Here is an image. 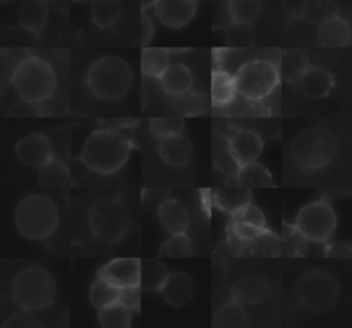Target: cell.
<instances>
[{"instance_id":"cell-1","label":"cell","mask_w":352,"mask_h":328,"mask_svg":"<svg viewBox=\"0 0 352 328\" xmlns=\"http://www.w3.org/2000/svg\"><path fill=\"white\" fill-rule=\"evenodd\" d=\"M131 148V141L120 130L102 128L94 130L85 140L81 161L92 172L110 174L125 165Z\"/></svg>"},{"instance_id":"cell-2","label":"cell","mask_w":352,"mask_h":328,"mask_svg":"<svg viewBox=\"0 0 352 328\" xmlns=\"http://www.w3.org/2000/svg\"><path fill=\"white\" fill-rule=\"evenodd\" d=\"M8 82L21 100L40 106L54 95L56 74L54 67L43 58L26 55L14 67Z\"/></svg>"},{"instance_id":"cell-3","label":"cell","mask_w":352,"mask_h":328,"mask_svg":"<svg viewBox=\"0 0 352 328\" xmlns=\"http://www.w3.org/2000/svg\"><path fill=\"white\" fill-rule=\"evenodd\" d=\"M16 231L28 240H45L59 224L55 202L41 194H32L19 200L14 211Z\"/></svg>"},{"instance_id":"cell-4","label":"cell","mask_w":352,"mask_h":328,"mask_svg":"<svg viewBox=\"0 0 352 328\" xmlns=\"http://www.w3.org/2000/svg\"><path fill=\"white\" fill-rule=\"evenodd\" d=\"M55 296V281L40 266L23 268L11 281V298L21 310L32 313L41 312L54 303Z\"/></svg>"},{"instance_id":"cell-5","label":"cell","mask_w":352,"mask_h":328,"mask_svg":"<svg viewBox=\"0 0 352 328\" xmlns=\"http://www.w3.org/2000/svg\"><path fill=\"white\" fill-rule=\"evenodd\" d=\"M92 95L102 100H117L126 95L133 84L131 66L120 56L107 55L95 60L85 75Z\"/></svg>"},{"instance_id":"cell-6","label":"cell","mask_w":352,"mask_h":328,"mask_svg":"<svg viewBox=\"0 0 352 328\" xmlns=\"http://www.w3.org/2000/svg\"><path fill=\"white\" fill-rule=\"evenodd\" d=\"M92 235L102 243H118L129 229L131 215L125 203L117 198H102L88 213Z\"/></svg>"},{"instance_id":"cell-7","label":"cell","mask_w":352,"mask_h":328,"mask_svg":"<svg viewBox=\"0 0 352 328\" xmlns=\"http://www.w3.org/2000/svg\"><path fill=\"white\" fill-rule=\"evenodd\" d=\"M290 152L297 165L308 170L324 167L337 154V140L323 128H308L292 141Z\"/></svg>"},{"instance_id":"cell-8","label":"cell","mask_w":352,"mask_h":328,"mask_svg":"<svg viewBox=\"0 0 352 328\" xmlns=\"http://www.w3.org/2000/svg\"><path fill=\"white\" fill-rule=\"evenodd\" d=\"M296 295L308 310L323 313L337 303L340 288L336 277L324 269L305 272L296 284Z\"/></svg>"},{"instance_id":"cell-9","label":"cell","mask_w":352,"mask_h":328,"mask_svg":"<svg viewBox=\"0 0 352 328\" xmlns=\"http://www.w3.org/2000/svg\"><path fill=\"white\" fill-rule=\"evenodd\" d=\"M278 67L268 60H252L238 69L234 75L236 93L248 100L267 97L279 84Z\"/></svg>"},{"instance_id":"cell-10","label":"cell","mask_w":352,"mask_h":328,"mask_svg":"<svg viewBox=\"0 0 352 328\" xmlns=\"http://www.w3.org/2000/svg\"><path fill=\"white\" fill-rule=\"evenodd\" d=\"M337 226V215L333 207L324 200L319 199L305 204L297 214L294 229L305 240L315 243L327 242Z\"/></svg>"},{"instance_id":"cell-11","label":"cell","mask_w":352,"mask_h":328,"mask_svg":"<svg viewBox=\"0 0 352 328\" xmlns=\"http://www.w3.org/2000/svg\"><path fill=\"white\" fill-rule=\"evenodd\" d=\"M14 151L21 163L33 169H38L54 155L50 139L38 132H32L21 137Z\"/></svg>"},{"instance_id":"cell-12","label":"cell","mask_w":352,"mask_h":328,"mask_svg":"<svg viewBox=\"0 0 352 328\" xmlns=\"http://www.w3.org/2000/svg\"><path fill=\"white\" fill-rule=\"evenodd\" d=\"M154 11L160 22L168 27L187 26L197 12V0H155Z\"/></svg>"},{"instance_id":"cell-13","label":"cell","mask_w":352,"mask_h":328,"mask_svg":"<svg viewBox=\"0 0 352 328\" xmlns=\"http://www.w3.org/2000/svg\"><path fill=\"white\" fill-rule=\"evenodd\" d=\"M139 258H116L103 265L98 276L106 279L118 288L139 285Z\"/></svg>"},{"instance_id":"cell-14","label":"cell","mask_w":352,"mask_h":328,"mask_svg":"<svg viewBox=\"0 0 352 328\" xmlns=\"http://www.w3.org/2000/svg\"><path fill=\"white\" fill-rule=\"evenodd\" d=\"M270 292V283L260 274H246L232 285V301L242 306H253L263 302Z\"/></svg>"},{"instance_id":"cell-15","label":"cell","mask_w":352,"mask_h":328,"mask_svg":"<svg viewBox=\"0 0 352 328\" xmlns=\"http://www.w3.org/2000/svg\"><path fill=\"white\" fill-rule=\"evenodd\" d=\"M250 199H252L250 188L242 185L235 176L227 177L226 183L221 187H219L213 195L214 204L220 210L230 214L235 213L245 204L250 203Z\"/></svg>"},{"instance_id":"cell-16","label":"cell","mask_w":352,"mask_h":328,"mask_svg":"<svg viewBox=\"0 0 352 328\" xmlns=\"http://www.w3.org/2000/svg\"><path fill=\"white\" fill-rule=\"evenodd\" d=\"M158 154L165 163L173 167H183L192 156V144L184 134L175 133L160 139Z\"/></svg>"},{"instance_id":"cell-17","label":"cell","mask_w":352,"mask_h":328,"mask_svg":"<svg viewBox=\"0 0 352 328\" xmlns=\"http://www.w3.org/2000/svg\"><path fill=\"white\" fill-rule=\"evenodd\" d=\"M263 151V140L248 129L236 130L228 141V152L236 165L256 161Z\"/></svg>"},{"instance_id":"cell-18","label":"cell","mask_w":352,"mask_h":328,"mask_svg":"<svg viewBox=\"0 0 352 328\" xmlns=\"http://www.w3.org/2000/svg\"><path fill=\"white\" fill-rule=\"evenodd\" d=\"M160 292L165 302L180 307L191 301L194 295V281L184 272H172L168 273Z\"/></svg>"},{"instance_id":"cell-19","label":"cell","mask_w":352,"mask_h":328,"mask_svg":"<svg viewBox=\"0 0 352 328\" xmlns=\"http://www.w3.org/2000/svg\"><path fill=\"white\" fill-rule=\"evenodd\" d=\"M48 15L47 0H26L18 7L16 22L23 30L38 36L48 22Z\"/></svg>"},{"instance_id":"cell-20","label":"cell","mask_w":352,"mask_h":328,"mask_svg":"<svg viewBox=\"0 0 352 328\" xmlns=\"http://www.w3.org/2000/svg\"><path fill=\"white\" fill-rule=\"evenodd\" d=\"M302 93L311 99L326 97L334 86V78L330 71L320 66H309L298 78Z\"/></svg>"},{"instance_id":"cell-21","label":"cell","mask_w":352,"mask_h":328,"mask_svg":"<svg viewBox=\"0 0 352 328\" xmlns=\"http://www.w3.org/2000/svg\"><path fill=\"white\" fill-rule=\"evenodd\" d=\"M158 218L161 225L172 233H183L190 225V214L187 207L177 199H166L158 207Z\"/></svg>"},{"instance_id":"cell-22","label":"cell","mask_w":352,"mask_h":328,"mask_svg":"<svg viewBox=\"0 0 352 328\" xmlns=\"http://www.w3.org/2000/svg\"><path fill=\"white\" fill-rule=\"evenodd\" d=\"M351 38L349 23L338 15L318 25V41L323 47H348Z\"/></svg>"},{"instance_id":"cell-23","label":"cell","mask_w":352,"mask_h":328,"mask_svg":"<svg viewBox=\"0 0 352 328\" xmlns=\"http://www.w3.org/2000/svg\"><path fill=\"white\" fill-rule=\"evenodd\" d=\"M158 80L164 92L172 96L184 95L192 86V73L183 63H169Z\"/></svg>"},{"instance_id":"cell-24","label":"cell","mask_w":352,"mask_h":328,"mask_svg":"<svg viewBox=\"0 0 352 328\" xmlns=\"http://www.w3.org/2000/svg\"><path fill=\"white\" fill-rule=\"evenodd\" d=\"M37 181L44 188H63L70 181L69 167L56 156H51L38 167Z\"/></svg>"},{"instance_id":"cell-25","label":"cell","mask_w":352,"mask_h":328,"mask_svg":"<svg viewBox=\"0 0 352 328\" xmlns=\"http://www.w3.org/2000/svg\"><path fill=\"white\" fill-rule=\"evenodd\" d=\"M168 273L169 272H168L166 266L158 258H146V259L140 261V268H139L140 290L147 291V292L160 291Z\"/></svg>"},{"instance_id":"cell-26","label":"cell","mask_w":352,"mask_h":328,"mask_svg":"<svg viewBox=\"0 0 352 328\" xmlns=\"http://www.w3.org/2000/svg\"><path fill=\"white\" fill-rule=\"evenodd\" d=\"M235 177L242 185H245L248 188L274 187L271 173L268 172L267 167H264L257 161H252V162L238 165Z\"/></svg>"},{"instance_id":"cell-27","label":"cell","mask_w":352,"mask_h":328,"mask_svg":"<svg viewBox=\"0 0 352 328\" xmlns=\"http://www.w3.org/2000/svg\"><path fill=\"white\" fill-rule=\"evenodd\" d=\"M311 66L307 55L298 48H289L282 52L279 75L287 82H296Z\"/></svg>"},{"instance_id":"cell-28","label":"cell","mask_w":352,"mask_h":328,"mask_svg":"<svg viewBox=\"0 0 352 328\" xmlns=\"http://www.w3.org/2000/svg\"><path fill=\"white\" fill-rule=\"evenodd\" d=\"M170 51L160 47H144L140 55V70L150 78H158L168 67Z\"/></svg>"},{"instance_id":"cell-29","label":"cell","mask_w":352,"mask_h":328,"mask_svg":"<svg viewBox=\"0 0 352 328\" xmlns=\"http://www.w3.org/2000/svg\"><path fill=\"white\" fill-rule=\"evenodd\" d=\"M236 95L234 75L224 70H214L212 73L210 96L214 106H224L234 100Z\"/></svg>"},{"instance_id":"cell-30","label":"cell","mask_w":352,"mask_h":328,"mask_svg":"<svg viewBox=\"0 0 352 328\" xmlns=\"http://www.w3.org/2000/svg\"><path fill=\"white\" fill-rule=\"evenodd\" d=\"M337 14L338 7L334 0H304L301 5V16L315 26L336 16Z\"/></svg>"},{"instance_id":"cell-31","label":"cell","mask_w":352,"mask_h":328,"mask_svg":"<svg viewBox=\"0 0 352 328\" xmlns=\"http://www.w3.org/2000/svg\"><path fill=\"white\" fill-rule=\"evenodd\" d=\"M98 321L103 328H128L132 324V314L122 302L116 301L99 309Z\"/></svg>"},{"instance_id":"cell-32","label":"cell","mask_w":352,"mask_h":328,"mask_svg":"<svg viewBox=\"0 0 352 328\" xmlns=\"http://www.w3.org/2000/svg\"><path fill=\"white\" fill-rule=\"evenodd\" d=\"M92 21L98 27H111L121 15L120 0H91Z\"/></svg>"},{"instance_id":"cell-33","label":"cell","mask_w":352,"mask_h":328,"mask_svg":"<svg viewBox=\"0 0 352 328\" xmlns=\"http://www.w3.org/2000/svg\"><path fill=\"white\" fill-rule=\"evenodd\" d=\"M248 324V316L242 305L235 301L224 303L213 317V327L238 328Z\"/></svg>"},{"instance_id":"cell-34","label":"cell","mask_w":352,"mask_h":328,"mask_svg":"<svg viewBox=\"0 0 352 328\" xmlns=\"http://www.w3.org/2000/svg\"><path fill=\"white\" fill-rule=\"evenodd\" d=\"M120 291H121V288L116 287L106 279L98 276L89 287L88 298H89V302L92 303V306L99 310V309L118 301Z\"/></svg>"},{"instance_id":"cell-35","label":"cell","mask_w":352,"mask_h":328,"mask_svg":"<svg viewBox=\"0 0 352 328\" xmlns=\"http://www.w3.org/2000/svg\"><path fill=\"white\" fill-rule=\"evenodd\" d=\"M192 253V244L190 237L183 233H172L160 247L158 255L161 258H186Z\"/></svg>"},{"instance_id":"cell-36","label":"cell","mask_w":352,"mask_h":328,"mask_svg":"<svg viewBox=\"0 0 352 328\" xmlns=\"http://www.w3.org/2000/svg\"><path fill=\"white\" fill-rule=\"evenodd\" d=\"M226 43L235 48L252 47L254 44V30L250 23L232 22L226 27Z\"/></svg>"},{"instance_id":"cell-37","label":"cell","mask_w":352,"mask_h":328,"mask_svg":"<svg viewBox=\"0 0 352 328\" xmlns=\"http://www.w3.org/2000/svg\"><path fill=\"white\" fill-rule=\"evenodd\" d=\"M232 21L239 23H252L261 11L260 0H230Z\"/></svg>"},{"instance_id":"cell-38","label":"cell","mask_w":352,"mask_h":328,"mask_svg":"<svg viewBox=\"0 0 352 328\" xmlns=\"http://www.w3.org/2000/svg\"><path fill=\"white\" fill-rule=\"evenodd\" d=\"M148 129L158 140L175 133H182L184 122L182 118H153L148 122Z\"/></svg>"},{"instance_id":"cell-39","label":"cell","mask_w":352,"mask_h":328,"mask_svg":"<svg viewBox=\"0 0 352 328\" xmlns=\"http://www.w3.org/2000/svg\"><path fill=\"white\" fill-rule=\"evenodd\" d=\"M232 22L230 0H212V29L221 30Z\"/></svg>"},{"instance_id":"cell-40","label":"cell","mask_w":352,"mask_h":328,"mask_svg":"<svg viewBox=\"0 0 352 328\" xmlns=\"http://www.w3.org/2000/svg\"><path fill=\"white\" fill-rule=\"evenodd\" d=\"M231 217H232V221H239V222L250 224V225L260 226V228H265V224H267L263 211L252 203L245 204L243 207H241L239 210L232 213Z\"/></svg>"},{"instance_id":"cell-41","label":"cell","mask_w":352,"mask_h":328,"mask_svg":"<svg viewBox=\"0 0 352 328\" xmlns=\"http://www.w3.org/2000/svg\"><path fill=\"white\" fill-rule=\"evenodd\" d=\"M232 231L234 233L242 239V240H253L257 239L260 236H263L267 229L265 228H260V226H254L250 224H245V222H239V221H232Z\"/></svg>"},{"instance_id":"cell-42","label":"cell","mask_w":352,"mask_h":328,"mask_svg":"<svg viewBox=\"0 0 352 328\" xmlns=\"http://www.w3.org/2000/svg\"><path fill=\"white\" fill-rule=\"evenodd\" d=\"M120 302H122L131 312H139L140 309V287H126L120 291Z\"/></svg>"},{"instance_id":"cell-43","label":"cell","mask_w":352,"mask_h":328,"mask_svg":"<svg viewBox=\"0 0 352 328\" xmlns=\"http://www.w3.org/2000/svg\"><path fill=\"white\" fill-rule=\"evenodd\" d=\"M154 36V23L150 18V15L146 12V10H142V16H140V44L142 45H148Z\"/></svg>"},{"instance_id":"cell-44","label":"cell","mask_w":352,"mask_h":328,"mask_svg":"<svg viewBox=\"0 0 352 328\" xmlns=\"http://www.w3.org/2000/svg\"><path fill=\"white\" fill-rule=\"evenodd\" d=\"M34 320L36 318L32 316V312L22 310V313L10 317L8 321L4 323V325H7V327H33V325H38V323H36Z\"/></svg>"},{"instance_id":"cell-45","label":"cell","mask_w":352,"mask_h":328,"mask_svg":"<svg viewBox=\"0 0 352 328\" xmlns=\"http://www.w3.org/2000/svg\"><path fill=\"white\" fill-rule=\"evenodd\" d=\"M99 122H100V125H103V128L120 130V129L136 125L138 119H129V118H102V119H99Z\"/></svg>"},{"instance_id":"cell-46","label":"cell","mask_w":352,"mask_h":328,"mask_svg":"<svg viewBox=\"0 0 352 328\" xmlns=\"http://www.w3.org/2000/svg\"><path fill=\"white\" fill-rule=\"evenodd\" d=\"M155 0H140L142 3V10H147L148 7H151L154 4Z\"/></svg>"},{"instance_id":"cell-47","label":"cell","mask_w":352,"mask_h":328,"mask_svg":"<svg viewBox=\"0 0 352 328\" xmlns=\"http://www.w3.org/2000/svg\"><path fill=\"white\" fill-rule=\"evenodd\" d=\"M73 1H91V0H73Z\"/></svg>"},{"instance_id":"cell-48","label":"cell","mask_w":352,"mask_h":328,"mask_svg":"<svg viewBox=\"0 0 352 328\" xmlns=\"http://www.w3.org/2000/svg\"><path fill=\"white\" fill-rule=\"evenodd\" d=\"M1 1H4V3H6V1H10V0H1Z\"/></svg>"}]
</instances>
